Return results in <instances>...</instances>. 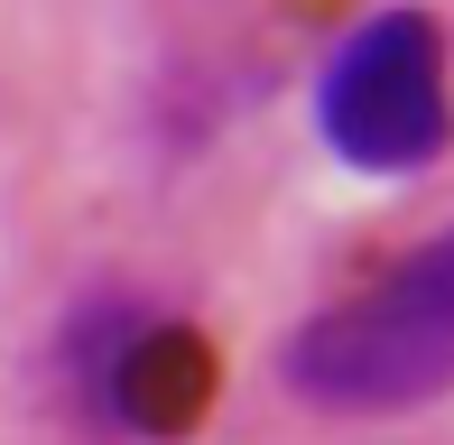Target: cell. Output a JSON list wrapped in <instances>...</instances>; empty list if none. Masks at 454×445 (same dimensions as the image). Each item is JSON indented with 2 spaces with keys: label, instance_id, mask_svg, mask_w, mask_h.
Returning <instances> with one entry per match:
<instances>
[{
  "label": "cell",
  "instance_id": "obj_1",
  "mask_svg": "<svg viewBox=\"0 0 454 445\" xmlns=\"http://www.w3.org/2000/svg\"><path fill=\"white\" fill-rule=\"evenodd\" d=\"M278 380L306 409L389 418L454 390V222L399 251L371 288L316 307L278 353Z\"/></svg>",
  "mask_w": 454,
  "mask_h": 445
},
{
  "label": "cell",
  "instance_id": "obj_3",
  "mask_svg": "<svg viewBox=\"0 0 454 445\" xmlns=\"http://www.w3.org/2000/svg\"><path fill=\"white\" fill-rule=\"evenodd\" d=\"M93 390H102V409L121 427L185 436L204 418V399H214V353H204V334L139 316V325H112V343L93 353Z\"/></svg>",
  "mask_w": 454,
  "mask_h": 445
},
{
  "label": "cell",
  "instance_id": "obj_2",
  "mask_svg": "<svg viewBox=\"0 0 454 445\" xmlns=\"http://www.w3.org/2000/svg\"><path fill=\"white\" fill-rule=\"evenodd\" d=\"M316 130L343 168L362 176H418L454 149V84H445V37L427 10L389 0L371 10L316 74Z\"/></svg>",
  "mask_w": 454,
  "mask_h": 445
}]
</instances>
